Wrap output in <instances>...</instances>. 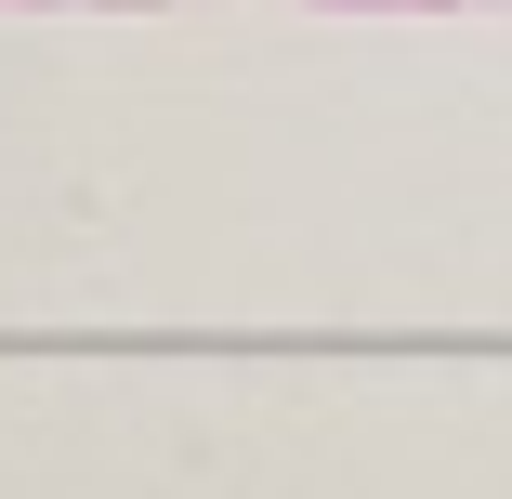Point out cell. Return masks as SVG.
I'll list each match as a JSON object with an SVG mask.
<instances>
[{"label": "cell", "mask_w": 512, "mask_h": 499, "mask_svg": "<svg viewBox=\"0 0 512 499\" xmlns=\"http://www.w3.org/2000/svg\"><path fill=\"white\" fill-rule=\"evenodd\" d=\"M355 14H368V0H355ZM394 14H447V0H394Z\"/></svg>", "instance_id": "6da1fadb"}, {"label": "cell", "mask_w": 512, "mask_h": 499, "mask_svg": "<svg viewBox=\"0 0 512 499\" xmlns=\"http://www.w3.org/2000/svg\"><path fill=\"white\" fill-rule=\"evenodd\" d=\"M106 14H158V0H106Z\"/></svg>", "instance_id": "7a4b0ae2"}]
</instances>
